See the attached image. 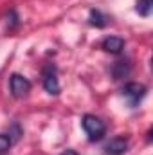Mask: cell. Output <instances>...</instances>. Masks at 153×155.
Wrapping results in <instances>:
<instances>
[{
	"label": "cell",
	"instance_id": "obj_1",
	"mask_svg": "<svg viewBox=\"0 0 153 155\" xmlns=\"http://www.w3.org/2000/svg\"><path fill=\"white\" fill-rule=\"evenodd\" d=\"M81 126L85 130V134L88 135V141L96 143V141H101L106 134V124L99 119L97 116H92V114H86L81 119Z\"/></svg>",
	"mask_w": 153,
	"mask_h": 155
},
{
	"label": "cell",
	"instance_id": "obj_2",
	"mask_svg": "<svg viewBox=\"0 0 153 155\" xmlns=\"http://www.w3.org/2000/svg\"><path fill=\"white\" fill-rule=\"evenodd\" d=\"M121 92H122V96L128 99L130 107L133 108V107H137V105L144 99V96H146L148 88H146L142 83H137V81H128V83H124V87L121 88Z\"/></svg>",
	"mask_w": 153,
	"mask_h": 155
},
{
	"label": "cell",
	"instance_id": "obj_3",
	"mask_svg": "<svg viewBox=\"0 0 153 155\" xmlns=\"http://www.w3.org/2000/svg\"><path fill=\"white\" fill-rule=\"evenodd\" d=\"M43 88L50 94V96H58L60 94V81H58V71L52 63H47L43 67Z\"/></svg>",
	"mask_w": 153,
	"mask_h": 155
},
{
	"label": "cell",
	"instance_id": "obj_4",
	"mask_svg": "<svg viewBox=\"0 0 153 155\" xmlns=\"http://www.w3.org/2000/svg\"><path fill=\"white\" fill-rule=\"evenodd\" d=\"M9 90L15 97H24L31 90V81L27 78L20 76V74H13L9 79Z\"/></svg>",
	"mask_w": 153,
	"mask_h": 155
},
{
	"label": "cell",
	"instance_id": "obj_5",
	"mask_svg": "<svg viewBox=\"0 0 153 155\" xmlns=\"http://www.w3.org/2000/svg\"><path fill=\"white\" fill-rule=\"evenodd\" d=\"M128 150V139L124 137H114L106 143L105 146V155H122Z\"/></svg>",
	"mask_w": 153,
	"mask_h": 155
},
{
	"label": "cell",
	"instance_id": "obj_6",
	"mask_svg": "<svg viewBox=\"0 0 153 155\" xmlns=\"http://www.w3.org/2000/svg\"><path fill=\"white\" fill-rule=\"evenodd\" d=\"M101 49L105 52H110V54H119L124 49V40L119 36H108L101 41Z\"/></svg>",
	"mask_w": 153,
	"mask_h": 155
},
{
	"label": "cell",
	"instance_id": "obj_7",
	"mask_svg": "<svg viewBox=\"0 0 153 155\" xmlns=\"http://www.w3.org/2000/svg\"><path fill=\"white\" fill-rule=\"evenodd\" d=\"M106 18L103 16V13L101 11H97V9H90V15H88V22H90V25H96V27H105L106 25V22H105Z\"/></svg>",
	"mask_w": 153,
	"mask_h": 155
},
{
	"label": "cell",
	"instance_id": "obj_8",
	"mask_svg": "<svg viewBox=\"0 0 153 155\" xmlns=\"http://www.w3.org/2000/svg\"><path fill=\"white\" fill-rule=\"evenodd\" d=\"M128 72H130V65H128V61H117L114 67H112V74H114L115 79L124 78Z\"/></svg>",
	"mask_w": 153,
	"mask_h": 155
},
{
	"label": "cell",
	"instance_id": "obj_9",
	"mask_svg": "<svg viewBox=\"0 0 153 155\" xmlns=\"http://www.w3.org/2000/svg\"><path fill=\"white\" fill-rule=\"evenodd\" d=\"M151 7H153V0H137V13L141 16H150L151 13Z\"/></svg>",
	"mask_w": 153,
	"mask_h": 155
},
{
	"label": "cell",
	"instance_id": "obj_10",
	"mask_svg": "<svg viewBox=\"0 0 153 155\" xmlns=\"http://www.w3.org/2000/svg\"><path fill=\"white\" fill-rule=\"evenodd\" d=\"M11 144H13L11 137H7V135L0 134V155L7 153V152H9V148H11Z\"/></svg>",
	"mask_w": 153,
	"mask_h": 155
},
{
	"label": "cell",
	"instance_id": "obj_11",
	"mask_svg": "<svg viewBox=\"0 0 153 155\" xmlns=\"http://www.w3.org/2000/svg\"><path fill=\"white\" fill-rule=\"evenodd\" d=\"M60 155H77V152H74V150H65V152H61Z\"/></svg>",
	"mask_w": 153,
	"mask_h": 155
}]
</instances>
